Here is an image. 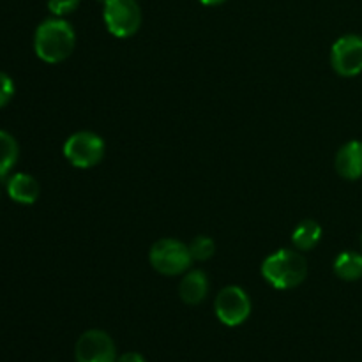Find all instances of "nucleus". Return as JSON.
Listing matches in <instances>:
<instances>
[{"label":"nucleus","mask_w":362,"mask_h":362,"mask_svg":"<svg viewBox=\"0 0 362 362\" xmlns=\"http://www.w3.org/2000/svg\"><path fill=\"white\" fill-rule=\"evenodd\" d=\"M76 45V34L69 21L64 18H48L34 34V52L42 62L59 64L69 59Z\"/></svg>","instance_id":"nucleus-1"},{"label":"nucleus","mask_w":362,"mask_h":362,"mask_svg":"<svg viewBox=\"0 0 362 362\" xmlns=\"http://www.w3.org/2000/svg\"><path fill=\"white\" fill-rule=\"evenodd\" d=\"M262 276L278 290L296 288L306 279L308 262L299 251L278 250L264 260Z\"/></svg>","instance_id":"nucleus-2"},{"label":"nucleus","mask_w":362,"mask_h":362,"mask_svg":"<svg viewBox=\"0 0 362 362\" xmlns=\"http://www.w3.org/2000/svg\"><path fill=\"white\" fill-rule=\"evenodd\" d=\"M148 262L152 267L165 276H179L193 264V257L187 244L177 239H159L148 251Z\"/></svg>","instance_id":"nucleus-3"},{"label":"nucleus","mask_w":362,"mask_h":362,"mask_svg":"<svg viewBox=\"0 0 362 362\" xmlns=\"http://www.w3.org/2000/svg\"><path fill=\"white\" fill-rule=\"evenodd\" d=\"M64 158L74 166V168L88 170L98 166L103 161L106 152L105 140L98 133L92 131H78L71 134L64 144Z\"/></svg>","instance_id":"nucleus-4"},{"label":"nucleus","mask_w":362,"mask_h":362,"mask_svg":"<svg viewBox=\"0 0 362 362\" xmlns=\"http://www.w3.org/2000/svg\"><path fill=\"white\" fill-rule=\"evenodd\" d=\"M106 30L119 39H127L140 30L141 9L136 0H103Z\"/></svg>","instance_id":"nucleus-5"},{"label":"nucleus","mask_w":362,"mask_h":362,"mask_svg":"<svg viewBox=\"0 0 362 362\" xmlns=\"http://www.w3.org/2000/svg\"><path fill=\"white\" fill-rule=\"evenodd\" d=\"M216 317L228 327L243 325L251 315V299L240 286H226L218 293L214 303Z\"/></svg>","instance_id":"nucleus-6"},{"label":"nucleus","mask_w":362,"mask_h":362,"mask_svg":"<svg viewBox=\"0 0 362 362\" xmlns=\"http://www.w3.org/2000/svg\"><path fill=\"white\" fill-rule=\"evenodd\" d=\"M331 66L339 76L352 78L362 73V37L341 35L331 48Z\"/></svg>","instance_id":"nucleus-7"},{"label":"nucleus","mask_w":362,"mask_h":362,"mask_svg":"<svg viewBox=\"0 0 362 362\" xmlns=\"http://www.w3.org/2000/svg\"><path fill=\"white\" fill-rule=\"evenodd\" d=\"M76 362H117V350L112 336L99 329L83 332L74 349Z\"/></svg>","instance_id":"nucleus-8"},{"label":"nucleus","mask_w":362,"mask_h":362,"mask_svg":"<svg viewBox=\"0 0 362 362\" xmlns=\"http://www.w3.org/2000/svg\"><path fill=\"white\" fill-rule=\"evenodd\" d=\"M336 172L346 180H357L362 177V141H346L336 154Z\"/></svg>","instance_id":"nucleus-9"},{"label":"nucleus","mask_w":362,"mask_h":362,"mask_svg":"<svg viewBox=\"0 0 362 362\" xmlns=\"http://www.w3.org/2000/svg\"><path fill=\"white\" fill-rule=\"evenodd\" d=\"M41 187L39 182L28 173H14L7 179V194L11 200L21 205H32L37 202Z\"/></svg>","instance_id":"nucleus-10"},{"label":"nucleus","mask_w":362,"mask_h":362,"mask_svg":"<svg viewBox=\"0 0 362 362\" xmlns=\"http://www.w3.org/2000/svg\"><path fill=\"white\" fill-rule=\"evenodd\" d=\"M209 293V278L204 271L194 269L182 278L179 285V296L189 306L204 303Z\"/></svg>","instance_id":"nucleus-11"},{"label":"nucleus","mask_w":362,"mask_h":362,"mask_svg":"<svg viewBox=\"0 0 362 362\" xmlns=\"http://www.w3.org/2000/svg\"><path fill=\"white\" fill-rule=\"evenodd\" d=\"M322 233H324V230L315 219H304L293 230L292 243L299 251H310L320 243Z\"/></svg>","instance_id":"nucleus-12"},{"label":"nucleus","mask_w":362,"mask_h":362,"mask_svg":"<svg viewBox=\"0 0 362 362\" xmlns=\"http://www.w3.org/2000/svg\"><path fill=\"white\" fill-rule=\"evenodd\" d=\"M334 274L343 281H357L362 278V255L343 251L334 260Z\"/></svg>","instance_id":"nucleus-13"},{"label":"nucleus","mask_w":362,"mask_h":362,"mask_svg":"<svg viewBox=\"0 0 362 362\" xmlns=\"http://www.w3.org/2000/svg\"><path fill=\"white\" fill-rule=\"evenodd\" d=\"M20 158V145L16 138L7 131L0 129V179H6L16 166Z\"/></svg>","instance_id":"nucleus-14"},{"label":"nucleus","mask_w":362,"mask_h":362,"mask_svg":"<svg viewBox=\"0 0 362 362\" xmlns=\"http://www.w3.org/2000/svg\"><path fill=\"white\" fill-rule=\"evenodd\" d=\"M187 246H189V251H191V257H193V260H198V262L209 260V258L214 257V253H216L214 240H212L211 237H207V235L194 237V239L191 240Z\"/></svg>","instance_id":"nucleus-15"},{"label":"nucleus","mask_w":362,"mask_h":362,"mask_svg":"<svg viewBox=\"0 0 362 362\" xmlns=\"http://www.w3.org/2000/svg\"><path fill=\"white\" fill-rule=\"evenodd\" d=\"M80 6V0H48V9L53 16L62 18L66 14L74 13Z\"/></svg>","instance_id":"nucleus-16"},{"label":"nucleus","mask_w":362,"mask_h":362,"mask_svg":"<svg viewBox=\"0 0 362 362\" xmlns=\"http://www.w3.org/2000/svg\"><path fill=\"white\" fill-rule=\"evenodd\" d=\"M14 81L9 74H6L4 71H0V108L7 106L11 103L14 95Z\"/></svg>","instance_id":"nucleus-17"},{"label":"nucleus","mask_w":362,"mask_h":362,"mask_svg":"<svg viewBox=\"0 0 362 362\" xmlns=\"http://www.w3.org/2000/svg\"><path fill=\"white\" fill-rule=\"evenodd\" d=\"M117 362H145V359H144V356H140V354L127 352V354H124V356L117 357Z\"/></svg>","instance_id":"nucleus-18"},{"label":"nucleus","mask_w":362,"mask_h":362,"mask_svg":"<svg viewBox=\"0 0 362 362\" xmlns=\"http://www.w3.org/2000/svg\"><path fill=\"white\" fill-rule=\"evenodd\" d=\"M204 6H219V4L226 2V0H200Z\"/></svg>","instance_id":"nucleus-19"},{"label":"nucleus","mask_w":362,"mask_h":362,"mask_svg":"<svg viewBox=\"0 0 362 362\" xmlns=\"http://www.w3.org/2000/svg\"><path fill=\"white\" fill-rule=\"evenodd\" d=\"M361 246H362V237H361Z\"/></svg>","instance_id":"nucleus-20"}]
</instances>
